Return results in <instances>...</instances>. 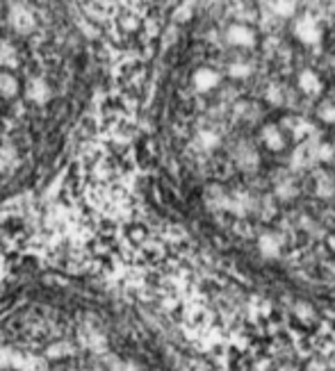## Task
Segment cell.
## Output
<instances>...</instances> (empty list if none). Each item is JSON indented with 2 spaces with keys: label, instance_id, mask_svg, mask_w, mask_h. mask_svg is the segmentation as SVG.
<instances>
[{
  "label": "cell",
  "instance_id": "1",
  "mask_svg": "<svg viewBox=\"0 0 335 371\" xmlns=\"http://www.w3.org/2000/svg\"><path fill=\"white\" fill-rule=\"evenodd\" d=\"M7 18H9V25H12L18 34H30V32H34V27H37L34 12L27 5H21V3L9 7Z\"/></svg>",
  "mask_w": 335,
  "mask_h": 371
},
{
  "label": "cell",
  "instance_id": "2",
  "mask_svg": "<svg viewBox=\"0 0 335 371\" xmlns=\"http://www.w3.org/2000/svg\"><path fill=\"white\" fill-rule=\"evenodd\" d=\"M294 37L299 39L303 46H317L322 42V27L312 16H301L294 21Z\"/></svg>",
  "mask_w": 335,
  "mask_h": 371
},
{
  "label": "cell",
  "instance_id": "3",
  "mask_svg": "<svg viewBox=\"0 0 335 371\" xmlns=\"http://www.w3.org/2000/svg\"><path fill=\"white\" fill-rule=\"evenodd\" d=\"M226 42L235 48H253L258 44V34L246 23H231L226 27Z\"/></svg>",
  "mask_w": 335,
  "mask_h": 371
},
{
  "label": "cell",
  "instance_id": "4",
  "mask_svg": "<svg viewBox=\"0 0 335 371\" xmlns=\"http://www.w3.org/2000/svg\"><path fill=\"white\" fill-rule=\"evenodd\" d=\"M191 84H194L196 92L208 94L222 84V73L215 71L213 66H201L194 71V75H191Z\"/></svg>",
  "mask_w": 335,
  "mask_h": 371
},
{
  "label": "cell",
  "instance_id": "5",
  "mask_svg": "<svg viewBox=\"0 0 335 371\" xmlns=\"http://www.w3.org/2000/svg\"><path fill=\"white\" fill-rule=\"evenodd\" d=\"M258 251H260V256L267 258V260L281 258V253H283V239H281L279 232H272V230L263 232V235L258 237Z\"/></svg>",
  "mask_w": 335,
  "mask_h": 371
},
{
  "label": "cell",
  "instance_id": "6",
  "mask_svg": "<svg viewBox=\"0 0 335 371\" xmlns=\"http://www.w3.org/2000/svg\"><path fill=\"white\" fill-rule=\"evenodd\" d=\"M253 208H255V199L246 191H237L233 196H226V205H224V210L237 214V217H244Z\"/></svg>",
  "mask_w": 335,
  "mask_h": 371
},
{
  "label": "cell",
  "instance_id": "7",
  "mask_svg": "<svg viewBox=\"0 0 335 371\" xmlns=\"http://www.w3.org/2000/svg\"><path fill=\"white\" fill-rule=\"evenodd\" d=\"M296 84H299V89L305 96H320L324 89V82L322 77L317 75V71H312V68H303L299 71V77H296Z\"/></svg>",
  "mask_w": 335,
  "mask_h": 371
},
{
  "label": "cell",
  "instance_id": "8",
  "mask_svg": "<svg viewBox=\"0 0 335 371\" xmlns=\"http://www.w3.org/2000/svg\"><path fill=\"white\" fill-rule=\"evenodd\" d=\"M25 96L37 105H46L48 101H51L53 92H51V84H48L44 77H32L25 87Z\"/></svg>",
  "mask_w": 335,
  "mask_h": 371
},
{
  "label": "cell",
  "instance_id": "9",
  "mask_svg": "<svg viewBox=\"0 0 335 371\" xmlns=\"http://www.w3.org/2000/svg\"><path fill=\"white\" fill-rule=\"evenodd\" d=\"M260 139H263V144L267 146L270 151H274V153H279V151H283L285 149V132L281 130V125H276V123H267L265 128L260 130Z\"/></svg>",
  "mask_w": 335,
  "mask_h": 371
},
{
  "label": "cell",
  "instance_id": "10",
  "mask_svg": "<svg viewBox=\"0 0 335 371\" xmlns=\"http://www.w3.org/2000/svg\"><path fill=\"white\" fill-rule=\"evenodd\" d=\"M27 353H21L14 346H3L0 348V369H18L23 371Z\"/></svg>",
  "mask_w": 335,
  "mask_h": 371
},
{
  "label": "cell",
  "instance_id": "11",
  "mask_svg": "<svg viewBox=\"0 0 335 371\" xmlns=\"http://www.w3.org/2000/svg\"><path fill=\"white\" fill-rule=\"evenodd\" d=\"M237 164L244 171H255L260 167V155H258V151L251 144L244 142V144H239V149H237Z\"/></svg>",
  "mask_w": 335,
  "mask_h": 371
},
{
  "label": "cell",
  "instance_id": "12",
  "mask_svg": "<svg viewBox=\"0 0 335 371\" xmlns=\"http://www.w3.org/2000/svg\"><path fill=\"white\" fill-rule=\"evenodd\" d=\"M16 167H18V151H16V146H12V144L0 146V175L12 173Z\"/></svg>",
  "mask_w": 335,
  "mask_h": 371
},
{
  "label": "cell",
  "instance_id": "13",
  "mask_svg": "<svg viewBox=\"0 0 335 371\" xmlns=\"http://www.w3.org/2000/svg\"><path fill=\"white\" fill-rule=\"evenodd\" d=\"M315 194H317V196L324 199V201H329V199L335 196V178L331 173L322 171L317 175V180H315Z\"/></svg>",
  "mask_w": 335,
  "mask_h": 371
},
{
  "label": "cell",
  "instance_id": "14",
  "mask_svg": "<svg viewBox=\"0 0 335 371\" xmlns=\"http://www.w3.org/2000/svg\"><path fill=\"white\" fill-rule=\"evenodd\" d=\"M196 142H198V146L203 151H215V149H219V146H222V134H219L217 130L206 128V130H198Z\"/></svg>",
  "mask_w": 335,
  "mask_h": 371
},
{
  "label": "cell",
  "instance_id": "15",
  "mask_svg": "<svg viewBox=\"0 0 335 371\" xmlns=\"http://www.w3.org/2000/svg\"><path fill=\"white\" fill-rule=\"evenodd\" d=\"M274 194H276V199H279V201H292V199L299 196V187H296V182H294V180L285 178V180H279V182H276Z\"/></svg>",
  "mask_w": 335,
  "mask_h": 371
},
{
  "label": "cell",
  "instance_id": "16",
  "mask_svg": "<svg viewBox=\"0 0 335 371\" xmlns=\"http://www.w3.org/2000/svg\"><path fill=\"white\" fill-rule=\"evenodd\" d=\"M18 64H21V62H18L16 48L9 42L0 44V71H3V68H16Z\"/></svg>",
  "mask_w": 335,
  "mask_h": 371
},
{
  "label": "cell",
  "instance_id": "17",
  "mask_svg": "<svg viewBox=\"0 0 335 371\" xmlns=\"http://www.w3.org/2000/svg\"><path fill=\"white\" fill-rule=\"evenodd\" d=\"M18 89H21V84H18L16 77L7 71H0V96H3V99H14Z\"/></svg>",
  "mask_w": 335,
  "mask_h": 371
},
{
  "label": "cell",
  "instance_id": "18",
  "mask_svg": "<svg viewBox=\"0 0 335 371\" xmlns=\"http://www.w3.org/2000/svg\"><path fill=\"white\" fill-rule=\"evenodd\" d=\"M253 71H255L253 64L246 60H235L228 64V75H231L233 80H246V77L253 75Z\"/></svg>",
  "mask_w": 335,
  "mask_h": 371
},
{
  "label": "cell",
  "instance_id": "19",
  "mask_svg": "<svg viewBox=\"0 0 335 371\" xmlns=\"http://www.w3.org/2000/svg\"><path fill=\"white\" fill-rule=\"evenodd\" d=\"M310 158L312 162H331L335 158V146L329 142H317L310 149Z\"/></svg>",
  "mask_w": 335,
  "mask_h": 371
},
{
  "label": "cell",
  "instance_id": "20",
  "mask_svg": "<svg viewBox=\"0 0 335 371\" xmlns=\"http://www.w3.org/2000/svg\"><path fill=\"white\" fill-rule=\"evenodd\" d=\"M267 9H270V12L274 14V16H279V18H292L294 14H296V3H292V0H281V3H270L267 5Z\"/></svg>",
  "mask_w": 335,
  "mask_h": 371
},
{
  "label": "cell",
  "instance_id": "21",
  "mask_svg": "<svg viewBox=\"0 0 335 371\" xmlns=\"http://www.w3.org/2000/svg\"><path fill=\"white\" fill-rule=\"evenodd\" d=\"M310 162H312L310 149H305V146H299V149H296L294 155H292V169H294V171H303Z\"/></svg>",
  "mask_w": 335,
  "mask_h": 371
},
{
  "label": "cell",
  "instance_id": "22",
  "mask_svg": "<svg viewBox=\"0 0 335 371\" xmlns=\"http://www.w3.org/2000/svg\"><path fill=\"white\" fill-rule=\"evenodd\" d=\"M82 339L89 351H96V353H103L105 351V337L101 333H96V330H89V335L82 333Z\"/></svg>",
  "mask_w": 335,
  "mask_h": 371
},
{
  "label": "cell",
  "instance_id": "23",
  "mask_svg": "<svg viewBox=\"0 0 335 371\" xmlns=\"http://www.w3.org/2000/svg\"><path fill=\"white\" fill-rule=\"evenodd\" d=\"M48 358H66V356H73V346L69 344V341H57V344H51L46 351Z\"/></svg>",
  "mask_w": 335,
  "mask_h": 371
},
{
  "label": "cell",
  "instance_id": "24",
  "mask_svg": "<svg viewBox=\"0 0 335 371\" xmlns=\"http://www.w3.org/2000/svg\"><path fill=\"white\" fill-rule=\"evenodd\" d=\"M265 99H267V103H270V105L281 107L285 103V94H283V89L279 84H270V87H267V92H265Z\"/></svg>",
  "mask_w": 335,
  "mask_h": 371
},
{
  "label": "cell",
  "instance_id": "25",
  "mask_svg": "<svg viewBox=\"0 0 335 371\" xmlns=\"http://www.w3.org/2000/svg\"><path fill=\"white\" fill-rule=\"evenodd\" d=\"M317 116H320V121H322V123L333 125V123H335V103L324 101V103L317 107Z\"/></svg>",
  "mask_w": 335,
  "mask_h": 371
},
{
  "label": "cell",
  "instance_id": "26",
  "mask_svg": "<svg viewBox=\"0 0 335 371\" xmlns=\"http://www.w3.org/2000/svg\"><path fill=\"white\" fill-rule=\"evenodd\" d=\"M294 137L296 139H301V137H308L315 128H312V123H308L305 119H294Z\"/></svg>",
  "mask_w": 335,
  "mask_h": 371
},
{
  "label": "cell",
  "instance_id": "27",
  "mask_svg": "<svg viewBox=\"0 0 335 371\" xmlns=\"http://www.w3.org/2000/svg\"><path fill=\"white\" fill-rule=\"evenodd\" d=\"M110 371H139L137 365H132V363H121V360H114Z\"/></svg>",
  "mask_w": 335,
  "mask_h": 371
},
{
  "label": "cell",
  "instance_id": "28",
  "mask_svg": "<svg viewBox=\"0 0 335 371\" xmlns=\"http://www.w3.org/2000/svg\"><path fill=\"white\" fill-rule=\"evenodd\" d=\"M331 9H333V12H335V3H333V7H331Z\"/></svg>",
  "mask_w": 335,
  "mask_h": 371
},
{
  "label": "cell",
  "instance_id": "29",
  "mask_svg": "<svg viewBox=\"0 0 335 371\" xmlns=\"http://www.w3.org/2000/svg\"><path fill=\"white\" fill-rule=\"evenodd\" d=\"M71 371H82V369H71Z\"/></svg>",
  "mask_w": 335,
  "mask_h": 371
},
{
  "label": "cell",
  "instance_id": "30",
  "mask_svg": "<svg viewBox=\"0 0 335 371\" xmlns=\"http://www.w3.org/2000/svg\"><path fill=\"white\" fill-rule=\"evenodd\" d=\"M333 71H335V64H333Z\"/></svg>",
  "mask_w": 335,
  "mask_h": 371
}]
</instances>
